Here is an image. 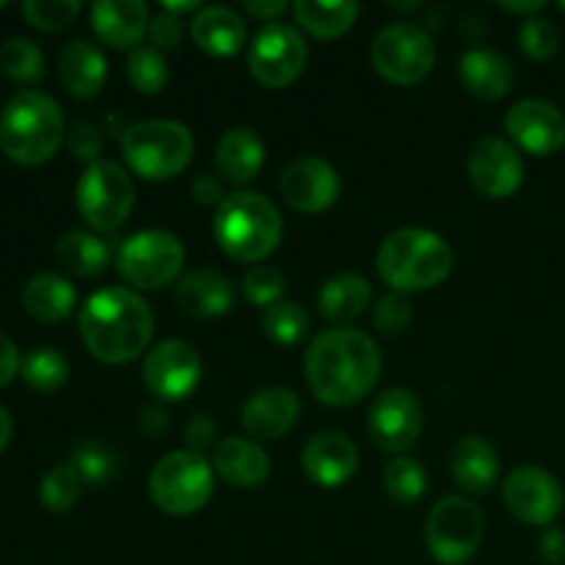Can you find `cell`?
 <instances>
[{"mask_svg": "<svg viewBox=\"0 0 565 565\" xmlns=\"http://www.w3.org/2000/svg\"><path fill=\"white\" fill-rule=\"evenodd\" d=\"M75 199L83 221L92 230L114 232L130 218L136 207V185L125 166L99 158L83 169Z\"/></svg>", "mask_w": 565, "mask_h": 565, "instance_id": "8", "label": "cell"}, {"mask_svg": "<svg viewBox=\"0 0 565 565\" xmlns=\"http://www.w3.org/2000/svg\"><path fill=\"white\" fill-rule=\"evenodd\" d=\"M373 301V287L364 279L362 274H337L320 287L318 296V309L329 323H337V329H342V323H351L359 315H364V309Z\"/></svg>", "mask_w": 565, "mask_h": 565, "instance_id": "29", "label": "cell"}, {"mask_svg": "<svg viewBox=\"0 0 565 565\" xmlns=\"http://www.w3.org/2000/svg\"><path fill=\"white\" fill-rule=\"evenodd\" d=\"M298 417H301V401H298L296 392L285 390V386H265V390L254 392L243 403L241 412L246 434L259 441H274L290 434Z\"/></svg>", "mask_w": 565, "mask_h": 565, "instance_id": "20", "label": "cell"}, {"mask_svg": "<svg viewBox=\"0 0 565 565\" xmlns=\"http://www.w3.org/2000/svg\"><path fill=\"white\" fill-rule=\"evenodd\" d=\"M215 469L204 456L174 450L154 463L149 475V497L169 516H193L210 502Z\"/></svg>", "mask_w": 565, "mask_h": 565, "instance_id": "7", "label": "cell"}, {"mask_svg": "<svg viewBox=\"0 0 565 565\" xmlns=\"http://www.w3.org/2000/svg\"><path fill=\"white\" fill-rule=\"evenodd\" d=\"M301 467L320 489H340L356 475L359 450L340 430H320L303 447Z\"/></svg>", "mask_w": 565, "mask_h": 565, "instance_id": "19", "label": "cell"}, {"mask_svg": "<svg viewBox=\"0 0 565 565\" xmlns=\"http://www.w3.org/2000/svg\"><path fill=\"white\" fill-rule=\"evenodd\" d=\"M263 331L276 345H298L309 331V315L301 303L279 301L265 309Z\"/></svg>", "mask_w": 565, "mask_h": 565, "instance_id": "35", "label": "cell"}, {"mask_svg": "<svg viewBox=\"0 0 565 565\" xmlns=\"http://www.w3.org/2000/svg\"><path fill=\"white\" fill-rule=\"evenodd\" d=\"M215 434H218V428H215L210 414H196V417L188 419L185 430H182L188 450L199 452V456H204L207 450H215Z\"/></svg>", "mask_w": 565, "mask_h": 565, "instance_id": "45", "label": "cell"}, {"mask_svg": "<svg viewBox=\"0 0 565 565\" xmlns=\"http://www.w3.org/2000/svg\"><path fill=\"white\" fill-rule=\"evenodd\" d=\"M505 132L513 147L535 158L561 152L565 143V116L546 99H519L505 116Z\"/></svg>", "mask_w": 565, "mask_h": 565, "instance_id": "16", "label": "cell"}, {"mask_svg": "<svg viewBox=\"0 0 565 565\" xmlns=\"http://www.w3.org/2000/svg\"><path fill=\"white\" fill-rule=\"evenodd\" d=\"M0 9H6V0H0Z\"/></svg>", "mask_w": 565, "mask_h": 565, "instance_id": "56", "label": "cell"}, {"mask_svg": "<svg viewBox=\"0 0 565 565\" xmlns=\"http://www.w3.org/2000/svg\"><path fill=\"white\" fill-rule=\"evenodd\" d=\"M177 307L191 318H221L235 303V287L221 270H188L174 290Z\"/></svg>", "mask_w": 565, "mask_h": 565, "instance_id": "22", "label": "cell"}, {"mask_svg": "<svg viewBox=\"0 0 565 565\" xmlns=\"http://www.w3.org/2000/svg\"><path fill=\"white\" fill-rule=\"evenodd\" d=\"M215 166L232 185H246L265 166V143L252 127H232L218 138Z\"/></svg>", "mask_w": 565, "mask_h": 565, "instance_id": "28", "label": "cell"}, {"mask_svg": "<svg viewBox=\"0 0 565 565\" xmlns=\"http://www.w3.org/2000/svg\"><path fill=\"white\" fill-rule=\"evenodd\" d=\"M502 500L519 522L533 524V527H552V522L563 513L565 491L555 475L527 463L508 475L502 483Z\"/></svg>", "mask_w": 565, "mask_h": 565, "instance_id": "13", "label": "cell"}, {"mask_svg": "<svg viewBox=\"0 0 565 565\" xmlns=\"http://www.w3.org/2000/svg\"><path fill=\"white\" fill-rule=\"evenodd\" d=\"M469 180L483 196L508 199L522 188L524 160L511 141L497 136L480 138L467 160Z\"/></svg>", "mask_w": 565, "mask_h": 565, "instance_id": "17", "label": "cell"}, {"mask_svg": "<svg viewBox=\"0 0 565 565\" xmlns=\"http://www.w3.org/2000/svg\"><path fill=\"white\" fill-rule=\"evenodd\" d=\"M519 47H522L527 58L550 61L561 50V33H557L555 22L539 14L527 17L522 28H519Z\"/></svg>", "mask_w": 565, "mask_h": 565, "instance_id": "41", "label": "cell"}, {"mask_svg": "<svg viewBox=\"0 0 565 565\" xmlns=\"http://www.w3.org/2000/svg\"><path fill=\"white\" fill-rule=\"evenodd\" d=\"M127 81L141 94H160L169 86V61L158 47L141 44L127 55Z\"/></svg>", "mask_w": 565, "mask_h": 565, "instance_id": "36", "label": "cell"}, {"mask_svg": "<svg viewBox=\"0 0 565 565\" xmlns=\"http://www.w3.org/2000/svg\"><path fill=\"white\" fill-rule=\"evenodd\" d=\"M20 364H22L20 351H17L14 342H11L9 337L0 331V386H6L14 381V375L20 373Z\"/></svg>", "mask_w": 565, "mask_h": 565, "instance_id": "48", "label": "cell"}, {"mask_svg": "<svg viewBox=\"0 0 565 565\" xmlns=\"http://www.w3.org/2000/svg\"><path fill=\"white\" fill-rule=\"evenodd\" d=\"M243 11L257 17V20H263L265 25H268V22H276V17L285 14L287 3L285 0H246V3H243Z\"/></svg>", "mask_w": 565, "mask_h": 565, "instance_id": "51", "label": "cell"}, {"mask_svg": "<svg viewBox=\"0 0 565 565\" xmlns=\"http://www.w3.org/2000/svg\"><path fill=\"white\" fill-rule=\"evenodd\" d=\"M11 434H14V425H11L9 412H6V408L0 406V452H3L6 445H9V441H11Z\"/></svg>", "mask_w": 565, "mask_h": 565, "instance_id": "53", "label": "cell"}, {"mask_svg": "<svg viewBox=\"0 0 565 565\" xmlns=\"http://www.w3.org/2000/svg\"><path fill=\"white\" fill-rule=\"evenodd\" d=\"M191 196L196 199L199 204H215V207L226 199L224 188H221V182L215 180L213 174H199L196 180L191 182Z\"/></svg>", "mask_w": 565, "mask_h": 565, "instance_id": "50", "label": "cell"}, {"mask_svg": "<svg viewBox=\"0 0 565 565\" xmlns=\"http://www.w3.org/2000/svg\"><path fill=\"white\" fill-rule=\"evenodd\" d=\"M169 419H171L169 408H166L163 403H149V406L141 412L143 436H152V439L163 436L166 430H169Z\"/></svg>", "mask_w": 565, "mask_h": 565, "instance_id": "49", "label": "cell"}, {"mask_svg": "<svg viewBox=\"0 0 565 565\" xmlns=\"http://www.w3.org/2000/svg\"><path fill=\"white\" fill-rule=\"evenodd\" d=\"M309 47L298 28L287 22H268L257 31L248 47V70L265 88H287L301 77Z\"/></svg>", "mask_w": 565, "mask_h": 565, "instance_id": "12", "label": "cell"}, {"mask_svg": "<svg viewBox=\"0 0 565 565\" xmlns=\"http://www.w3.org/2000/svg\"><path fill=\"white\" fill-rule=\"evenodd\" d=\"M152 17L143 0H97L92 6V28L103 44L114 50L141 47Z\"/></svg>", "mask_w": 565, "mask_h": 565, "instance_id": "21", "label": "cell"}, {"mask_svg": "<svg viewBox=\"0 0 565 565\" xmlns=\"http://www.w3.org/2000/svg\"><path fill=\"white\" fill-rule=\"evenodd\" d=\"M55 257L64 265L70 274L83 276V279H94V276L105 274L110 263V246L103 237L92 235V232H66L55 243Z\"/></svg>", "mask_w": 565, "mask_h": 565, "instance_id": "31", "label": "cell"}, {"mask_svg": "<svg viewBox=\"0 0 565 565\" xmlns=\"http://www.w3.org/2000/svg\"><path fill=\"white\" fill-rule=\"evenodd\" d=\"M149 36H152V47L171 50V47H180L182 44V39H185V28H182V20L177 14L160 11V14L152 17Z\"/></svg>", "mask_w": 565, "mask_h": 565, "instance_id": "44", "label": "cell"}, {"mask_svg": "<svg viewBox=\"0 0 565 565\" xmlns=\"http://www.w3.org/2000/svg\"><path fill=\"white\" fill-rule=\"evenodd\" d=\"M185 248L177 235L166 230H143L127 237L116 254L121 279L138 290H163L180 276Z\"/></svg>", "mask_w": 565, "mask_h": 565, "instance_id": "10", "label": "cell"}, {"mask_svg": "<svg viewBox=\"0 0 565 565\" xmlns=\"http://www.w3.org/2000/svg\"><path fill=\"white\" fill-rule=\"evenodd\" d=\"M202 9V6H199V0H185V3H174V0H166L163 3V11H169V14H188V11H193V14H196V11Z\"/></svg>", "mask_w": 565, "mask_h": 565, "instance_id": "54", "label": "cell"}, {"mask_svg": "<svg viewBox=\"0 0 565 565\" xmlns=\"http://www.w3.org/2000/svg\"><path fill=\"white\" fill-rule=\"evenodd\" d=\"M367 434L381 452H406L423 434V406L406 386L381 392L370 406Z\"/></svg>", "mask_w": 565, "mask_h": 565, "instance_id": "14", "label": "cell"}, {"mask_svg": "<svg viewBox=\"0 0 565 565\" xmlns=\"http://www.w3.org/2000/svg\"><path fill=\"white\" fill-rule=\"evenodd\" d=\"M81 491L83 480L72 463H58V467L47 469L42 478V486H39V497L55 513L72 511L77 505V500H81Z\"/></svg>", "mask_w": 565, "mask_h": 565, "instance_id": "39", "label": "cell"}, {"mask_svg": "<svg viewBox=\"0 0 565 565\" xmlns=\"http://www.w3.org/2000/svg\"><path fill=\"white\" fill-rule=\"evenodd\" d=\"M279 191L298 213H326L340 199V177L329 160L301 154L285 166Z\"/></svg>", "mask_w": 565, "mask_h": 565, "instance_id": "18", "label": "cell"}, {"mask_svg": "<svg viewBox=\"0 0 565 565\" xmlns=\"http://www.w3.org/2000/svg\"><path fill=\"white\" fill-rule=\"evenodd\" d=\"M500 9L513 11V14L535 17V14H539V11L546 9V3H544V0H519V3H511V0H502Z\"/></svg>", "mask_w": 565, "mask_h": 565, "instance_id": "52", "label": "cell"}, {"mask_svg": "<svg viewBox=\"0 0 565 565\" xmlns=\"http://www.w3.org/2000/svg\"><path fill=\"white\" fill-rule=\"evenodd\" d=\"M309 392L323 406H351L367 397L381 379V348L359 329L320 331L303 359Z\"/></svg>", "mask_w": 565, "mask_h": 565, "instance_id": "1", "label": "cell"}, {"mask_svg": "<svg viewBox=\"0 0 565 565\" xmlns=\"http://www.w3.org/2000/svg\"><path fill=\"white\" fill-rule=\"evenodd\" d=\"M191 36L207 55L230 58L246 44V22L230 6H204L193 14Z\"/></svg>", "mask_w": 565, "mask_h": 565, "instance_id": "25", "label": "cell"}, {"mask_svg": "<svg viewBox=\"0 0 565 565\" xmlns=\"http://www.w3.org/2000/svg\"><path fill=\"white\" fill-rule=\"evenodd\" d=\"M20 375L36 392H55L70 379V362H66V356L58 348H33V351L22 356Z\"/></svg>", "mask_w": 565, "mask_h": 565, "instance_id": "33", "label": "cell"}, {"mask_svg": "<svg viewBox=\"0 0 565 565\" xmlns=\"http://www.w3.org/2000/svg\"><path fill=\"white\" fill-rule=\"evenodd\" d=\"M75 303V285L58 274H36L22 287V307L44 323H58V320L70 318Z\"/></svg>", "mask_w": 565, "mask_h": 565, "instance_id": "30", "label": "cell"}, {"mask_svg": "<svg viewBox=\"0 0 565 565\" xmlns=\"http://www.w3.org/2000/svg\"><path fill=\"white\" fill-rule=\"evenodd\" d=\"M66 121L58 99L39 88H22L0 114V149L14 163L39 166L58 152Z\"/></svg>", "mask_w": 565, "mask_h": 565, "instance_id": "4", "label": "cell"}, {"mask_svg": "<svg viewBox=\"0 0 565 565\" xmlns=\"http://www.w3.org/2000/svg\"><path fill=\"white\" fill-rule=\"evenodd\" d=\"M58 77L72 97L92 99L103 92L105 77H108V61L97 44L75 39L61 53Z\"/></svg>", "mask_w": 565, "mask_h": 565, "instance_id": "26", "label": "cell"}, {"mask_svg": "<svg viewBox=\"0 0 565 565\" xmlns=\"http://www.w3.org/2000/svg\"><path fill=\"white\" fill-rule=\"evenodd\" d=\"M486 535V516L467 497H445L425 522L428 552L441 565H463L478 555Z\"/></svg>", "mask_w": 565, "mask_h": 565, "instance_id": "9", "label": "cell"}, {"mask_svg": "<svg viewBox=\"0 0 565 565\" xmlns=\"http://www.w3.org/2000/svg\"><path fill=\"white\" fill-rule=\"evenodd\" d=\"M77 326L94 359L105 364H127L152 342L154 315L138 292L127 287H105L88 296Z\"/></svg>", "mask_w": 565, "mask_h": 565, "instance_id": "2", "label": "cell"}, {"mask_svg": "<svg viewBox=\"0 0 565 565\" xmlns=\"http://www.w3.org/2000/svg\"><path fill=\"white\" fill-rule=\"evenodd\" d=\"M213 469L221 480H226L235 489H257L268 480L270 458L257 441L230 436V439H221L215 445Z\"/></svg>", "mask_w": 565, "mask_h": 565, "instance_id": "23", "label": "cell"}, {"mask_svg": "<svg viewBox=\"0 0 565 565\" xmlns=\"http://www.w3.org/2000/svg\"><path fill=\"white\" fill-rule=\"evenodd\" d=\"M81 0H25L22 14L39 31H61L81 14Z\"/></svg>", "mask_w": 565, "mask_h": 565, "instance_id": "42", "label": "cell"}, {"mask_svg": "<svg viewBox=\"0 0 565 565\" xmlns=\"http://www.w3.org/2000/svg\"><path fill=\"white\" fill-rule=\"evenodd\" d=\"M370 58L384 81L395 86H414L434 72L436 44L423 25L392 22L375 36Z\"/></svg>", "mask_w": 565, "mask_h": 565, "instance_id": "11", "label": "cell"}, {"mask_svg": "<svg viewBox=\"0 0 565 565\" xmlns=\"http://www.w3.org/2000/svg\"><path fill=\"white\" fill-rule=\"evenodd\" d=\"M213 235L226 257L237 263H263L281 243L285 221L265 193L237 191L215 207Z\"/></svg>", "mask_w": 565, "mask_h": 565, "instance_id": "5", "label": "cell"}, {"mask_svg": "<svg viewBox=\"0 0 565 565\" xmlns=\"http://www.w3.org/2000/svg\"><path fill=\"white\" fill-rule=\"evenodd\" d=\"M375 265L392 292H425L452 274V248L436 232L403 226L384 237Z\"/></svg>", "mask_w": 565, "mask_h": 565, "instance_id": "3", "label": "cell"}, {"mask_svg": "<svg viewBox=\"0 0 565 565\" xmlns=\"http://www.w3.org/2000/svg\"><path fill=\"white\" fill-rule=\"evenodd\" d=\"M0 66L17 83H39L44 77V53L25 36L6 39L0 47Z\"/></svg>", "mask_w": 565, "mask_h": 565, "instance_id": "37", "label": "cell"}, {"mask_svg": "<svg viewBox=\"0 0 565 565\" xmlns=\"http://www.w3.org/2000/svg\"><path fill=\"white\" fill-rule=\"evenodd\" d=\"M561 11H565V0H563V3H561Z\"/></svg>", "mask_w": 565, "mask_h": 565, "instance_id": "57", "label": "cell"}, {"mask_svg": "<svg viewBox=\"0 0 565 565\" xmlns=\"http://www.w3.org/2000/svg\"><path fill=\"white\" fill-rule=\"evenodd\" d=\"M539 555L544 563L563 565L565 563V530L546 527L539 539Z\"/></svg>", "mask_w": 565, "mask_h": 565, "instance_id": "47", "label": "cell"}, {"mask_svg": "<svg viewBox=\"0 0 565 565\" xmlns=\"http://www.w3.org/2000/svg\"><path fill=\"white\" fill-rule=\"evenodd\" d=\"M450 472L452 480L469 494H489L500 483L502 463L494 447L483 436H463L452 447Z\"/></svg>", "mask_w": 565, "mask_h": 565, "instance_id": "24", "label": "cell"}, {"mask_svg": "<svg viewBox=\"0 0 565 565\" xmlns=\"http://www.w3.org/2000/svg\"><path fill=\"white\" fill-rule=\"evenodd\" d=\"M70 463L75 467V472L81 475V480L86 486H105L108 480H114L116 469H119V456L105 441L92 439L75 447Z\"/></svg>", "mask_w": 565, "mask_h": 565, "instance_id": "38", "label": "cell"}, {"mask_svg": "<svg viewBox=\"0 0 565 565\" xmlns=\"http://www.w3.org/2000/svg\"><path fill=\"white\" fill-rule=\"evenodd\" d=\"M359 3H318V0H298L292 6L296 22L315 39H340L353 28L359 17Z\"/></svg>", "mask_w": 565, "mask_h": 565, "instance_id": "32", "label": "cell"}, {"mask_svg": "<svg viewBox=\"0 0 565 565\" xmlns=\"http://www.w3.org/2000/svg\"><path fill=\"white\" fill-rule=\"evenodd\" d=\"M70 149L75 158L86 160V163H94L99 160V149H103V138H99V130L88 121H77L70 130Z\"/></svg>", "mask_w": 565, "mask_h": 565, "instance_id": "46", "label": "cell"}, {"mask_svg": "<svg viewBox=\"0 0 565 565\" xmlns=\"http://www.w3.org/2000/svg\"><path fill=\"white\" fill-rule=\"evenodd\" d=\"M458 75L463 86L480 99H502L513 88V64L502 53L489 47H472L458 61Z\"/></svg>", "mask_w": 565, "mask_h": 565, "instance_id": "27", "label": "cell"}, {"mask_svg": "<svg viewBox=\"0 0 565 565\" xmlns=\"http://www.w3.org/2000/svg\"><path fill=\"white\" fill-rule=\"evenodd\" d=\"M285 287H287V279L279 268H274V265H254V268H248L246 276H243L241 290L248 303L268 309L281 301Z\"/></svg>", "mask_w": 565, "mask_h": 565, "instance_id": "40", "label": "cell"}, {"mask_svg": "<svg viewBox=\"0 0 565 565\" xmlns=\"http://www.w3.org/2000/svg\"><path fill=\"white\" fill-rule=\"evenodd\" d=\"M384 489L397 505H414L428 489V472L417 458L397 456L384 467Z\"/></svg>", "mask_w": 565, "mask_h": 565, "instance_id": "34", "label": "cell"}, {"mask_svg": "<svg viewBox=\"0 0 565 565\" xmlns=\"http://www.w3.org/2000/svg\"><path fill=\"white\" fill-rule=\"evenodd\" d=\"M414 320V307L408 301V296L403 292H386V296L379 298L373 312V323L381 334L397 337L412 326Z\"/></svg>", "mask_w": 565, "mask_h": 565, "instance_id": "43", "label": "cell"}, {"mask_svg": "<svg viewBox=\"0 0 565 565\" xmlns=\"http://www.w3.org/2000/svg\"><path fill=\"white\" fill-rule=\"evenodd\" d=\"M143 384L160 401H185L199 390L202 359L182 340H163L143 359Z\"/></svg>", "mask_w": 565, "mask_h": 565, "instance_id": "15", "label": "cell"}, {"mask_svg": "<svg viewBox=\"0 0 565 565\" xmlns=\"http://www.w3.org/2000/svg\"><path fill=\"white\" fill-rule=\"evenodd\" d=\"M119 147L132 174L152 182L182 174L196 152L193 132L174 119L136 121L121 132Z\"/></svg>", "mask_w": 565, "mask_h": 565, "instance_id": "6", "label": "cell"}, {"mask_svg": "<svg viewBox=\"0 0 565 565\" xmlns=\"http://www.w3.org/2000/svg\"><path fill=\"white\" fill-rule=\"evenodd\" d=\"M390 9H395V11H412V9H419V0H414V3H395V0H390Z\"/></svg>", "mask_w": 565, "mask_h": 565, "instance_id": "55", "label": "cell"}]
</instances>
